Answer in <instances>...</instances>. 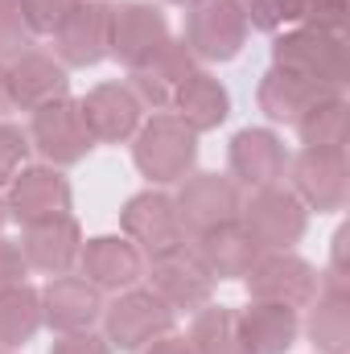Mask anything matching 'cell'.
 Segmentation results:
<instances>
[{
    "label": "cell",
    "mask_w": 350,
    "mask_h": 354,
    "mask_svg": "<svg viewBox=\"0 0 350 354\" xmlns=\"http://www.w3.org/2000/svg\"><path fill=\"white\" fill-rule=\"evenodd\" d=\"M79 103H83L95 145H128L136 128L145 124V103L132 95L128 83H99Z\"/></svg>",
    "instance_id": "obj_19"
},
{
    "label": "cell",
    "mask_w": 350,
    "mask_h": 354,
    "mask_svg": "<svg viewBox=\"0 0 350 354\" xmlns=\"http://www.w3.org/2000/svg\"><path fill=\"white\" fill-rule=\"evenodd\" d=\"M239 330L252 354H288L301 338V313L268 301H248L239 309Z\"/></svg>",
    "instance_id": "obj_25"
},
{
    "label": "cell",
    "mask_w": 350,
    "mask_h": 354,
    "mask_svg": "<svg viewBox=\"0 0 350 354\" xmlns=\"http://www.w3.org/2000/svg\"><path fill=\"white\" fill-rule=\"evenodd\" d=\"M190 248H194V256L206 264V272L214 280H243L252 272V264L264 256L260 248H256V239L243 231L239 218H231V223H223V227L190 239Z\"/></svg>",
    "instance_id": "obj_23"
},
{
    "label": "cell",
    "mask_w": 350,
    "mask_h": 354,
    "mask_svg": "<svg viewBox=\"0 0 350 354\" xmlns=\"http://www.w3.org/2000/svg\"><path fill=\"white\" fill-rule=\"evenodd\" d=\"M29 145L33 153H42L46 165L54 169H66V165H79L87 161V153L95 149V136L87 128V115H83V103L79 99H54L37 111H29Z\"/></svg>",
    "instance_id": "obj_6"
},
{
    "label": "cell",
    "mask_w": 350,
    "mask_h": 354,
    "mask_svg": "<svg viewBox=\"0 0 350 354\" xmlns=\"http://www.w3.org/2000/svg\"><path fill=\"white\" fill-rule=\"evenodd\" d=\"M25 276H29V264H25L21 248H17L12 239H4V235H0V288L25 284Z\"/></svg>",
    "instance_id": "obj_36"
},
{
    "label": "cell",
    "mask_w": 350,
    "mask_h": 354,
    "mask_svg": "<svg viewBox=\"0 0 350 354\" xmlns=\"http://www.w3.org/2000/svg\"><path fill=\"white\" fill-rule=\"evenodd\" d=\"M198 71V58L185 50L181 37H169L153 58H145L136 71H128V87L132 95L145 103V111H165L174 103V95L181 91V83Z\"/></svg>",
    "instance_id": "obj_20"
},
{
    "label": "cell",
    "mask_w": 350,
    "mask_h": 354,
    "mask_svg": "<svg viewBox=\"0 0 350 354\" xmlns=\"http://www.w3.org/2000/svg\"><path fill=\"white\" fill-rule=\"evenodd\" d=\"M29 153H33L29 132L17 128V124H8V120H0V185H8L12 177L29 165Z\"/></svg>",
    "instance_id": "obj_32"
},
{
    "label": "cell",
    "mask_w": 350,
    "mask_h": 354,
    "mask_svg": "<svg viewBox=\"0 0 350 354\" xmlns=\"http://www.w3.org/2000/svg\"><path fill=\"white\" fill-rule=\"evenodd\" d=\"M132 161L153 185H181L198 165V132H190L174 111H157L136 128Z\"/></svg>",
    "instance_id": "obj_1"
},
{
    "label": "cell",
    "mask_w": 350,
    "mask_h": 354,
    "mask_svg": "<svg viewBox=\"0 0 350 354\" xmlns=\"http://www.w3.org/2000/svg\"><path fill=\"white\" fill-rule=\"evenodd\" d=\"M165 4H181V8H185V4H194V0H165Z\"/></svg>",
    "instance_id": "obj_40"
},
{
    "label": "cell",
    "mask_w": 350,
    "mask_h": 354,
    "mask_svg": "<svg viewBox=\"0 0 350 354\" xmlns=\"http://www.w3.org/2000/svg\"><path fill=\"white\" fill-rule=\"evenodd\" d=\"M301 334L313 342L317 354H350V292L317 288V297L305 305Z\"/></svg>",
    "instance_id": "obj_26"
},
{
    "label": "cell",
    "mask_w": 350,
    "mask_h": 354,
    "mask_svg": "<svg viewBox=\"0 0 350 354\" xmlns=\"http://www.w3.org/2000/svg\"><path fill=\"white\" fill-rule=\"evenodd\" d=\"M107 21H111V4L107 0H79L66 21L50 33L54 37V58L71 71H87L107 58Z\"/></svg>",
    "instance_id": "obj_15"
},
{
    "label": "cell",
    "mask_w": 350,
    "mask_h": 354,
    "mask_svg": "<svg viewBox=\"0 0 350 354\" xmlns=\"http://www.w3.org/2000/svg\"><path fill=\"white\" fill-rule=\"evenodd\" d=\"M174 115L190 128V132H214V128H223L227 124V115H231V91H227V83L223 79H214L210 71H194L185 83H181V91L174 95Z\"/></svg>",
    "instance_id": "obj_24"
},
{
    "label": "cell",
    "mask_w": 350,
    "mask_h": 354,
    "mask_svg": "<svg viewBox=\"0 0 350 354\" xmlns=\"http://www.w3.org/2000/svg\"><path fill=\"white\" fill-rule=\"evenodd\" d=\"M297 136H301V149H347V136H350L347 95L338 91V95L322 99L317 107H309L297 120Z\"/></svg>",
    "instance_id": "obj_29"
},
{
    "label": "cell",
    "mask_w": 350,
    "mask_h": 354,
    "mask_svg": "<svg viewBox=\"0 0 350 354\" xmlns=\"http://www.w3.org/2000/svg\"><path fill=\"white\" fill-rule=\"evenodd\" d=\"M136 354H194V351H190V342H185L181 334H165V338L149 342L145 351H136Z\"/></svg>",
    "instance_id": "obj_37"
},
{
    "label": "cell",
    "mask_w": 350,
    "mask_h": 354,
    "mask_svg": "<svg viewBox=\"0 0 350 354\" xmlns=\"http://www.w3.org/2000/svg\"><path fill=\"white\" fill-rule=\"evenodd\" d=\"M347 12H350V0H305V17H301V25L342 33V29H347Z\"/></svg>",
    "instance_id": "obj_34"
},
{
    "label": "cell",
    "mask_w": 350,
    "mask_h": 354,
    "mask_svg": "<svg viewBox=\"0 0 350 354\" xmlns=\"http://www.w3.org/2000/svg\"><path fill=\"white\" fill-rule=\"evenodd\" d=\"M0 354H12V351H4V346H0Z\"/></svg>",
    "instance_id": "obj_41"
},
{
    "label": "cell",
    "mask_w": 350,
    "mask_h": 354,
    "mask_svg": "<svg viewBox=\"0 0 350 354\" xmlns=\"http://www.w3.org/2000/svg\"><path fill=\"white\" fill-rule=\"evenodd\" d=\"M75 4H79V0H21V8H25L33 33H54V29L66 21V12H71Z\"/></svg>",
    "instance_id": "obj_33"
},
{
    "label": "cell",
    "mask_w": 350,
    "mask_h": 354,
    "mask_svg": "<svg viewBox=\"0 0 350 354\" xmlns=\"http://www.w3.org/2000/svg\"><path fill=\"white\" fill-rule=\"evenodd\" d=\"M21 256L29 272H46V276H66L79 268V252H83V227L75 214H58L46 223H29L21 227Z\"/></svg>",
    "instance_id": "obj_16"
},
{
    "label": "cell",
    "mask_w": 350,
    "mask_h": 354,
    "mask_svg": "<svg viewBox=\"0 0 350 354\" xmlns=\"http://www.w3.org/2000/svg\"><path fill=\"white\" fill-rule=\"evenodd\" d=\"M145 280L174 313H190V317L214 301V284H219L206 272V264L194 256L190 243H177L161 256H149L145 260Z\"/></svg>",
    "instance_id": "obj_8"
},
{
    "label": "cell",
    "mask_w": 350,
    "mask_h": 354,
    "mask_svg": "<svg viewBox=\"0 0 350 354\" xmlns=\"http://www.w3.org/2000/svg\"><path fill=\"white\" fill-rule=\"evenodd\" d=\"M288 149L272 128H239L227 145V169L239 189H264L288 174Z\"/></svg>",
    "instance_id": "obj_14"
},
{
    "label": "cell",
    "mask_w": 350,
    "mask_h": 354,
    "mask_svg": "<svg viewBox=\"0 0 350 354\" xmlns=\"http://www.w3.org/2000/svg\"><path fill=\"white\" fill-rule=\"evenodd\" d=\"M338 95V87H326V83H313V79H301L293 71H280V66H268L260 75V87H256V103L272 124H284V128H297V120L317 107L322 99Z\"/></svg>",
    "instance_id": "obj_22"
},
{
    "label": "cell",
    "mask_w": 350,
    "mask_h": 354,
    "mask_svg": "<svg viewBox=\"0 0 350 354\" xmlns=\"http://www.w3.org/2000/svg\"><path fill=\"white\" fill-rule=\"evenodd\" d=\"M103 305V292L83 276H50V284L42 288V326H50L54 334H83L99 326Z\"/></svg>",
    "instance_id": "obj_17"
},
{
    "label": "cell",
    "mask_w": 350,
    "mask_h": 354,
    "mask_svg": "<svg viewBox=\"0 0 350 354\" xmlns=\"http://www.w3.org/2000/svg\"><path fill=\"white\" fill-rule=\"evenodd\" d=\"M50 354H116V351L107 346L103 334L83 330V334H58V342L50 346Z\"/></svg>",
    "instance_id": "obj_35"
},
{
    "label": "cell",
    "mask_w": 350,
    "mask_h": 354,
    "mask_svg": "<svg viewBox=\"0 0 350 354\" xmlns=\"http://www.w3.org/2000/svg\"><path fill=\"white\" fill-rule=\"evenodd\" d=\"M4 111H12V99H8V79H4V66H0V120Z\"/></svg>",
    "instance_id": "obj_38"
},
{
    "label": "cell",
    "mask_w": 350,
    "mask_h": 354,
    "mask_svg": "<svg viewBox=\"0 0 350 354\" xmlns=\"http://www.w3.org/2000/svg\"><path fill=\"white\" fill-rule=\"evenodd\" d=\"M120 235L132 239L145 260L169 252L177 243H185L174 194H165V189H140V194H132L124 202V210H120Z\"/></svg>",
    "instance_id": "obj_12"
},
{
    "label": "cell",
    "mask_w": 350,
    "mask_h": 354,
    "mask_svg": "<svg viewBox=\"0 0 350 354\" xmlns=\"http://www.w3.org/2000/svg\"><path fill=\"white\" fill-rule=\"evenodd\" d=\"M248 301H268V305H284V309H305L317 297V268L301 260L297 252H264L243 276Z\"/></svg>",
    "instance_id": "obj_11"
},
{
    "label": "cell",
    "mask_w": 350,
    "mask_h": 354,
    "mask_svg": "<svg viewBox=\"0 0 350 354\" xmlns=\"http://www.w3.org/2000/svg\"><path fill=\"white\" fill-rule=\"evenodd\" d=\"M79 276L91 280L99 292H124L136 280H145V256L124 235H95V239H83Z\"/></svg>",
    "instance_id": "obj_21"
},
{
    "label": "cell",
    "mask_w": 350,
    "mask_h": 354,
    "mask_svg": "<svg viewBox=\"0 0 350 354\" xmlns=\"http://www.w3.org/2000/svg\"><path fill=\"white\" fill-rule=\"evenodd\" d=\"M42 330V288L33 284H12L0 288V346L17 351L33 342Z\"/></svg>",
    "instance_id": "obj_28"
},
{
    "label": "cell",
    "mask_w": 350,
    "mask_h": 354,
    "mask_svg": "<svg viewBox=\"0 0 350 354\" xmlns=\"http://www.w3.org/2000/svg\"><path fill=\"white\" fill-rule=\"evenodd\" d=\"M185 342H190L194 354H252L243 330H239V309L214 305V301L194 313Z\"/></svg>",
    "instance_id": "obj_27"
},
{
    "label": "cell",
    "mask_w": 350,
    "mask_h": 354,
    "mask_svg": "<svg viewBox=\"0 0 350 354\" xmlns=\"http://www.w3.org/2000/svg\"><path fill=\"white\" fill-rule=\"evenodd\" d=\"M165 41H169V21L153 0H120V4H111L107 58H116L124 71H136Z\"/></svg>",
    "instance_id": "obj_10"
},
{
    "label": "cell",
    "mask_w": 350,
    "mask_h": 354,
    "mask_svg": "<svg viewBox=\"0 0 350 354\" xmlns=\"http://www.w3.org/2000/svg\"><path fill=\"white\" fill-rule=\"evenodd\" d=\"M288 189L305 210L338 214L350 202V161L347 149H301L288 157Z\"/></svg>",
    "instance_id": "obj_7"
},
{
    "label": "cell",
    "mask_w": 350,
    "mask_h": 354,
    "mask_svg": "<svg viewBox=\"0 0 350 354\" xmlns=\"http://www.w3.org/2000/svg\"><path fill=\"white\" fill-rule=\"evenodd\" d=\"M103 338H107V346L111 351H124V354H136L145 351L149 342H157V338H165V334H174V322L177 313L145 284V288H124V292H116L107 305H103Z\"/></svg>",
    "instance_id": "obj_2"
},
{
    "label": "cell",
    "mask_w": 350,
    "mask_h": 354,
    "mask_svg": "<svg viewBox=\"0 0 350 354\" xmlns=\"http://www.w3.org/2000/svg\"><path fill=\"white\" fill-rule=\"evenodd\" d=\"M37 33L21 8V0H0V66L17 62L25 50H33Z\"/></svg>",
    "instance_id": "obj_30"
},
{
    "label": "cell",
    "mask_w": 350,
    "mask_h": 354,
    "mask_svg": "<svg viewBox=\"0 0 350 354\" xmlns=\"http://www.w3.org/2000/svg\"><path fill=\"white\" fill-rule=\"evenodd\" d=\"M239 223H243V231L256 239L260 252H293V248L305 239L309 210L301 206V198H297L284 181H276V185L252 189V194L243 198Z\"/></svg>",
    "instance_id": "obj_5"
},
{
    "label": "cell",
    "mask_w": 350,
    "mask_h": 354,
    "mask_svg": "<svg viewBox=\"0 0 350 354\" xmlns=\"http://www.w3.org/2000/svg\"><path fill=\"white\" fill-rule=\"evenodd\" d=\"M4 202H8V218L29 227V223H46V218L71 214L75 189L62 177V169H54V165H25L8 181Z\"/></svg>",
    "instance_id": "obj_13"
},
{
    "label": "cell",
    "mask_w": 350,
    "mask_h": 354,
    "mask_svg": "<svg viewBox=\"0 0 350 354\" xmlns=\"http://www.w3.org/2000/svg\"><path fill=\"white\" fill-rule=\"evenodd\" d=\"M248 8L243 0H194L185 4L181 41L198 62H235L248 46Z\"/></svg>",
    "instance_id": "obj_3"
},
{
    "label": "cell",
    "mask_w": 350,
    "mask_h": 354,
    "mask_svg": "<svg viewBox=\"0 0 350 354\" xmlns=\"http://www.w3.org/2000/svg\"><path fill=\"white\" fill-rule=\"evenodd\" d=\"M177 202V218L185 231V243L239 218L243 210V189L235 185L231 174H190L181 181V189L174 194Z\"/></svg>",
    "instance_id": "obj_9"
},
{
    "label": "cell",
    "mask_w": 350,
    "mask_h": 354,
    "mask_svg": "<svg viewBox=\"0 0 350 354\" xmlns=\"http://www.w3.org/2000/svg\"><path fill=\"white\" fill-rule=\"evenodd\" d=\"M4 223H12V218H8V202H4V194H0V231H4Z\"/></svg>",
    "instance_id": "obj_39"
},
{
    "label": "cell",
    "mask_w": 350,
    "mask_h": 354,
    "mask_svg": "<svg viewBox=\"0 0 350 354\" xmlns=\"http://www.w3.org/2000/svg\"><path fill=\"white\" fill-rule=\"evenodd\" d=\"M243 8H248V25L272 37L301 25L305 17V0H243Z\"/></svg>",
    "instance_id": "obj_31"
},
{
    "label": "cell",
    "mask_w": 350,
    "mask_h": 354,
    "mask_svg": "<svg viewBox=\"0 0 350 354\" xmlns=\"http://www.w3.org/2000/svg\"><path fill=\"white\" fill-rule=\"evenodd\" d=\"M272 66L342 91L347 87V33L293 25L272 37Z\"/></svg>",
    "instance_id": "obj_4"
},
{
    "label": "cell",
    "mask_w": 350,
    "mask_h": 354,
    "mask_svg": "<svg viewBox=\"0 0 350 354\" xmlns=\"http://www.w3.org/2000/svg\"><path fill=\"white\" fill-rule=\"evenodd\" d=\"M4 79H8L12 111H37L46 103L71 95V71L46 50H25L17 62L4 66Z\"/></svg>",
    "instance_id": "obj_18"
}]
</instances>
